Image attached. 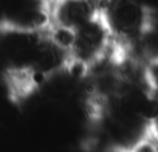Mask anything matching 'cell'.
Here are the masks:
<instances>
[{
  "mask_svg": "<svg viewBox=\"0 0 158 152\" xmlns=\"http://www.w3.org/2000/svg\"><path fill=\"white\" fill-rule=\"evenodd\" d=\"M99 14L123 48L141 43L154 29V14L135 0H102Z\"/></svg>",
  "mask_w": 158,
  "mask_h": 152,
  "instance_id": "6da1fadb",
  "label": "cell"
},
{
  "mask_svg": "<svg viewBox=\"0 0 158 152\" xmlns=\"http://www.w3.org/2000/svg\"><path fill=\"white\" fill-rule=\"evenodd\" d=\"M50 25L77 31L99 16V8L90 0H56L48 9Z\"/></svg>",
  "mask_w": 158,
  "mask_h": 152,
  "instance_id": "7a4b0ae2",
  "label": "cell"
},
{
  "mask_svg": "<svg viewBox=\"0 0 158 152\" xmlns=\"http://www.w3.org/2000/svg\"><path fill=\"white\" fill-rule=\"evenodd\" d=\"M144 80L151 92L158 99V57L148 59L144 63Z\"/></svg>",
  "mask_w": 158,
  "mask_h": 152,
  "instance_id": "3957f363",
  "label": "cell"
},
{
  "mask_svg": "<svg viewBox=\"0 0 158 152\" xmlns=\"http://www.w3.org/2000/svg\"><path fill=\"white\" fill-rule=\"evenodd\" d=\"M129 152H158V139L150 133L135 145Z\"/></svg>",
  "mask_w": 158,
  "mask_h": 152,
  "instance_id": "277c9868",
  "label": "cell"
},
{
  "mask_svg": "<svg viewBox=\"0 0 158 152\" xmlns=\"http://www.w3.org/2000/svg\"><path fill=\"white\" fill-rule=\"evenodd\" d=\"M153 14L158 13V0H135Z\"/></svg>",
  "mask_w": 158,
  "mask_h": 152,
  "instance_id": "5b68a950",
  "label": "cell"
},
{
  "mask_svg": "<svg viewBox=\"0 0 158 152\" xmlns=\"http://www.w3.org/2000/svg\"><path fill=\"white\" fill-rule=\"evenodd\" d=\"M151 133L158 139V107L154 117L151 120Z\"/></svg>",
  "mask_w": 158,
  "mask_h": 152,
  "instance_id": "8992f818",
  "label": "cell"
}]
</instances>
